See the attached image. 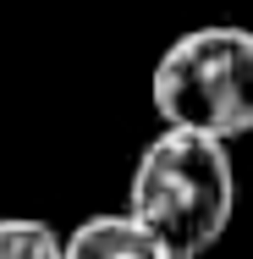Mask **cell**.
<instances>
[{"mask_svg": "<svg viewBox=\"0 0 253 259\" xmlns=\"http://www.w3.org/2000/svg\"><path fill=\"white\" fill-rule=\"evenodd\" d=\"M127 215L171 259H204L237 215V165L231 144L165 127L143 144L127 182Z\"/></svg>", "mask_w": 253, "mask_h": 259, "instance_id": "6da1fadb", "label": "cell"}, {"mask_svg": "<svg viewBox=\"0 0 253 259\" xmlns=\"http://www.w3.org/2000/svg\"><path fill=\"white\" fill-rule=\"evenodd\" d=\"M154 116L176 133L231 144L253 133V28L204 22L171 39L149 77Z\"/></svg>", "mask_w": 253, "mask_h": 259, "instance_id": "7a4b0ae2", "label": "cell"}, {"mask_svg": "<svg viewBox=\"0 0 253 259\" xmlns=\"http://www.w3.org/2000/svg\"><path fill=\"white\" fill-rule=\"evenodd\" d=\"M61 259H171V254L121 209V215H94L72 237H61Z\"/></svg>", "mask_w": 253, "mask_h": 259, "instance_id": "3957f363", "label": "cell"}, {"mask_svg": "<svg viewBox=\"0 0 253 259\" xmlns=\"http://www.w3.org/2000/svg\"><path fill=\"white\" fill-rule=\"evenodd\" d=\"M0 259H61V232H50L33 215L0 221Z\"/></svg>", "mask_w": 253, "mask_h": 259, "instance_id": "277c9868", "label": "cell"}]
</instances>
